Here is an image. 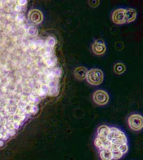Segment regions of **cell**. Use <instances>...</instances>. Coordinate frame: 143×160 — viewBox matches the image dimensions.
<instances>
[{"label":"cell","instance_id":"obj_1","mask_svg":"<svg viewBox=\"0 0 143 160\" xmlns=\"http://www.w3.org/2000/svg\"><path fill=\"white\" fill-rule=\"evenodd\" d=\"M94 144L101 160H119L129 149L125 133L117 128L106 125L98 128Z\"/></svg>","mask_w":143,"mask_h":160},{"label":"cell","instance_id":"obj_2","mask_svg":"<svg viewBox=\"0 0 143 160\" xmlns=\"http://www.w3.org/2000/svg\"><path fill=\"white\" fill-rule=\"evenodd\" d=\"M85 78L89 84L93 86H98L103 81V73L100 69H91L88 71Z\"/></svg>","mask_w":143,"mask_h":160},{"label":"cell","instance_id":"obj_3","mask_svg":"<svg viewBox=\"0 0 143 160\" xmlns=\"http://www.w3.org/2000/svg\"><path fill=\"white\" fill-rule=\"evenodd\" d=\"M128 123L131 129L134 131H140L143 127V117L137 114L131 115L128 118Z\"/></svg>","mask_w":143,"mask_h":160},{"label":"cell","instance_id":"obj_4","mask_svg":"<svg viewBox=\"0 0 143 160\" xmlns=\"http://www.w3.org/2000/svg\"><path fill=\"white\" fill-rule=\"evenodd\" d=\"M94 102L99 105H105L109 100V96L106 92L102 90H98L93 94Z\"/></svg>","mask_w":143,"mask_h":160},{"label":"cell","instance_id":"obj_5","mask_svg":"<svg viewBox=\"0 0 143 160\" xmlns=\"http://www.w3.org/2000/svg\"><path fill=\"white\" fill-rule=\"evenodd\" d=\"M92 50L94 54L97 55H101L106 51L104 41L101 39H98L92 45Z\"/></svg>","mask_w":143,"mask_h":160},{"label":"cell","instance_id":"obj_6","mask_svg":"<svg viewBox=\"0 0 143 160\" xmlns=\"http://www.w3.org/2000/svg\"><path fill=\"white\" fill-rule=\"evenodd\" d=\"M112 20L116 24H123L125 23V9H118L113 12Z\"/></svg>","mask_w":143,"mask_h":160},{"label":"cell","instance_id":"obj_7","mask_svg":"<svg viewBox=\"0 0 143 160\" xmlns=\"http://www.w3.org/2000/svg\"><path fill=\"white\" fill-rule=\"evenodd\" d=\"M30 20L34 23L40 24L43 20V14L38 10H33L30 11L29 14Z\"/></svg>","mask_w":143,"mask_h":160},{"label":"cell","instance_id":"obj_8","mask_svg":"<svg viewBox=\"0 0 143 160\" xmlns=\"http://www.w3.org/2000/svg\"><path fill=\"white\" fill-rule=\"evenodd\" d=\"M137 12L135 10L129 8L125 10V22H134L136 18Z\"/></svg>","mask_w":143,"mask_h":160},{"label":"cell","instance_id":"obj_9","mask_svg":"<svg viewBox=\"0 0 143 160\" xmlns=\"http://www.w3.org/2000/svg\"><path fill=\"white\" fill-rule=\"evenodd\" d=\"M87 71V68L84 66H80L75 69L74 75L78 80H83L86 78Z\"/></svg>","mask_w":143,"mask_h":160},{"label":"cell","instance_id":"obj_10","mask_svg":"<svg viewBox=\"0 0 143 160\" xmlns=\"http://www.w3.org/2000/svg\"><path fill=\"white\" fill-rule=\"evenodd\" d=\"M114 71L116 74H121L125 72V65L121 62H118L114 65Z\"/></svg>","mask_w":143,"mask_h":160},{"label":"cell","instance_id":"obj_11","mask_svg":"<svg viewBox=\"0 0 143 160\" xmlns=\"http://www.w3.org/2000/svg\"><path fill=\"white\" fill-rule=\"evenodd\" d=\"M56 41L54 37H49L46 40L45 44L48 47L51 48L54 47V45L56 44Z\"/></svg>","mask_w":143,"mask_h":160},{"label":"cell","instance_id":"obj_12","mask_svg":"<svg viewBox=\"0 0 143 160\" xmlns=\"http://www.w3.org/2000/svg\"><path fill=\"white\" fill-rule=\"evenodd\" d=\"M48 93V95L50 96H56L58 93V88L57 87V86L49 88V91Z\"/></svg>","mask_w":143,"mask_h":160},{"label":"cell","instance_id":"obj_13","mask_svg":"<svg viewBox=\"0 0 143 160\" xmlns=\"http://www.w3.org/2000/svg\"><path fill=\"white\" fill-rule=\"evenodd\" d=\"M49 87L47 84H43L40 89V95L41 96H43L47 94L49 91Z\"/></svg>","mask_w":143,"mask_h":160},{"label":"cell","instance_id":"obj_14","mask_svg":"<svg viewBox=\"0 0 143 160\" xmlns=\"http://www.w3.org/2000/svg\"><path fill=\"white\" fill-rule=\"evenodd\" d=\"M51 73H53L54 77L59 78L62 75V69L59 68H56L53 69L52 72H51Z\"/></svg>","mask_w":143,"mask_h":160},{"label":"cell","instance_id":"obj_15","mask_svg":"<svg viewBox=\"0 0 143 160\" xmlns=\"http://www.w3.org/2000/svg\"><path fill=\"white\" fill-rule=\"evenodd\" d=\"M45 63L48 67H53V66L54 65L55 62L54 59L52 58V57H51L50 58L45 60Z\"/></svg>","mask_w":143,"mask_h":160},{"label":"cell","instance_id":"obj_16","mask_svg":"<svg viewBox=\"0 0 143 160\" xmlns=\"http://www.w3.org/2000/svg\"><path fill=\"white\" fill-rule=\"evenodd\" d=\"M29 33L31 35L35 36L38 34V30L36 28L33 26L29 29Z\"/></svg>","mask_w":143,"mask_h":160},{"label":"cell","instance_id":"obj_17","mask_svg":"<svg viewBox=\"0 0 143 160\" xmlns=\"http://www.w3.org/2000/svg\"><path fill=\"white\" fill-rule=\"evenodd\" d=\"M51 57H52V53H51L50 50H48L44 53L43 56V58L44 59V60H45L48 59L50 58Z\"/></svg>","mask_w":143,"mask_h":160},{"label":"cell","instance_id":"obj_18","mask_svg":"<svg viewBox=\"0 0 143 160\" xmlns=\"http://www.w3.org/2000/svg\"><path fill=\"white\" fill-rule=\"evenodd\" d=\"M89 5L93 8L97 7L100 4V1H89Z\"/></svg>","mask_w":143,"mask_h":160},{"label":"cell","instance_id":"obj_19","mask_svg":"<svg viewBox=\"0 0 143 160\" xmlns=\"http://www.w3.org/2000/svg\"><path fill=\"white\" fill-rule=\"evenodd\" d=\"M54 75H53V73L50 72L48 74L47 78L48 80H49V81H54Z\"/></svg>","mask_w":143,"mask_h":160},{"label":"cell","instance_id":"obj_20","mask_svg":"<svg viewBox=\"0 0 143 160\" xmlns=\"http://www.w3.org/2000/svg\"><path fill=\"white\" fill-rule=\"evenodd\" d=\"M38 45H39L40 47L43 48L45 46V43H44V42L42 40H39Z\"/></svg>","mask_w":143,"mask_h":160}]
</instances>
